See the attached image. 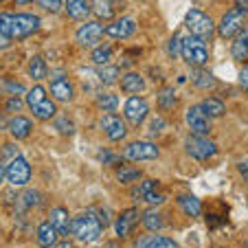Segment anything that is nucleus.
<instances>
[{
	"label": "nucleus",
	"instance_id": "1",
	"mask_svg": "<svg viewBox=\"0 0 248 248\" xmlns=\"http://www.w3.org/2000/svg\"><path fill=\"white\" fill-rule=\"evenodd\" d=\"M38 29H40V18L33 14H11V11L0 14V33H5L11 40L29 38Z\"/></svg>",
	"mask_w": 248,
	"mask_h": 248
},
{
	"label": "nucleus",
	"instance_id": "2",
	"mask_svg": "<svg viewBox=\"0 0 248 248\" xmlns=\"http://www.w3.org/2000/svg\"><path fill=\"white\" fill-rule=\"evenodd\" d=\"M101 231H103L101 222L97 220V216H94L90 209L84 211L81 216H77L75 220H70V233L84 244H90V242H94V239H99Z\"/></svg>",
	"mask_w": 248,
	"mask_h": 248
},
{
	"label": "nucleus",
	"instance_id": "3",
	"mask_svg": "<svg viewBox=\"0 0 248 248\" xmlns=\"http://www.w3.org/2000/svg\"><path fill=\"white\" fill-rule=\"evenodd\" d=\"M180 57H183L189 66H204L206 62H209V48H206V42L202 38H196V35H187V38H183V44H180Z\"/></svg>",
	"mask_w": 248,
	"mask_h": 248
},
{
	"label": "nucleus",
	"instance_id": "4",
	"mask_svg": "<svg viewBox=\"0 0 248 248\" xmlns=\"http://www.w3.org/2000/svg\"><path fill=\"white\" fill-rule=\"evenodd\" d=\"M185 27L191 35L196 38H202V40H209L216 31V22L211 18L209 14H204L202 9H189L187 16H185Z\"/></svg>",
	"mask_w": 248,
	"mask_h": 248
},
{
	"label": "nucleus",
	"instance_id": "5",
	"mask_svg": "<svg viewBox=\"0 0 248 248\" xmlns=\"http://www.w3.org/2000/svg\"><path fill=\"white\" fill-rule=\"evenodd\" d=\"M185 150L191 158L196 160H209L217 154V145L209 139L206 134H189L187 140H185Z\"/></svg>",
	"mask_w": 248,
	"mask_h": 248
},
{
	"label": "nucleus",
	"instance_id": "6",
	"mask_svg": "<svg viewBox=\"0 0 248 248\" xmlns=\"http://www.w3.org/2000/svg\"><path fill=\"white\" fill-rule=\"evenodd\" d=\"M160 156V150L152 140H134L123 150V158L132 160V163H143V160H154Z\"/></svg>",
	"mask_w": 248,
	"mask_h": 248
},
{
	"label": "nucleus",
	"instance_id": "7",
	"mask_svg": "<svg viewBox=\"0 0 248 248\" xmlns=\"http://www.w3.org/2000/svg\"><path fill=\"white\" fill-rule=\"evenodd\" d=\"M123 114H125L127 123H132V125L139 127L140 123L147 119V114H150V103H147L145 99L134 97V94H132V97L123 103Z\"/></svg>",
	"mask_w": 248,
	"mask_h": 248
},
{
	"label": "nucleus",
	"instance_id": "8",
	"mask_svg": "<svg viewBox=\"0 0 248 248\" xmlns=\"http://www.w3.org/2000/svg\"><path fill=\"white\" fill-rule=\"evenodd\" d=\"M7 180L14 187H24L31 180V165L27 163L24 156H16L9 165H7Z\"/></svg>",
	"mask_w": 248,
	"mask_h": 248
},
{
	"label": "nucleus",
	"instance_id": "9",
	"mask_svg": "<svg viewBox=\"0 0 248 248\" xmlns=\"http://www.w3.org/2000/svg\"><path fill=\"white\" fill-rule=\"evenodd\" d=\"M242 27H244V11H239L237 7H235V9L226 11L224 18L220 20L217 33H220V38H224V40H233Z\"/></svg>",
	"mask_w": 248,
	"mask_h": 248
},
{
	"label": "nucleus",
	"instance_id": "10",
	"mask_svg": "<svg viewBox=\"0 0 248 248\" xmlns=\"http://www.w3.org/2000/svg\"><path fill=\"white\" fill-rule=\"evenodd\" d=\"M136 33V20L132 16H123L117 22H112L110 27L103 29V35H108L112 40H127Z\"/></svg>",
	"mask_w": 248,
	"mask_h": 248
},
{
	"label": "nucleus",
	"instance_id": "11",
	"mask_svg": "<svg viewBox=\"0 0 248 248\" xmlns=\"http://www.w3.org/2000/svg\"><path fill=\"white\" fill-rule=\"evenodd\" d=\"M103 38V24L101 22H84L79 29H77V42L81 46H97Z\"/></svg>",
	"mask_w": 248,
	"mask_h": 248
},
{
	"label": "nucleus",
	"instance_id": "12",
	"mask_svg": "<svg viewBox=\"0 0 248 248\" xmlns=\"http://www.w3.org/2000/svg\"><path fill=\"white\" fill-rule=\"evenodd\" d=\"M101 127H103V132H106V136H108V140H112V143L123 140L127 134V127H125V123H123V119L117 117L114 112H108L101 119Z\"/></svg>",
	"mask_w": 248,
	"mask_h": 248
},
{
	"label": "nucleus",
	"instance_id": "13",
	"mask_svg": "<svg viewBox=\"0 0 248 248\" xmlns=\"http://www.w3.org/2000/svg\"><path fill=\"white\" fill-rule=\"evenodd\" d=\"M187 125L193 134H209L211 132V119L202 110V106H191L187 110Z\"/></svg>",
	"mask_w": 248,
	"mask_h": 248
},
{
	"label": "nucleus",
	"instance_id": "14",
	"mask_svg": "<svg viewBox=\"0 0 248 248\" xmlns=\"http://www.w3.org/2000/svg\"><path fill=\"white\" fill-rule=\"evenodd\" d=\"M139 222H140V213L136 209L123 211L121 216L117 217V222H114V233H117L119 237H127V235L136 229V224H139Z\"/></svg>",
	"mask_w": 248,
	"mask_h": 248
},
{
	"label": "nucleus",
	"instance_id": "15",
	"mask_svg": "<svg viewBox=\"0 0 248 248\" xmlns=\"http://www.w3.org/2000/svg\"><path fill=\"white\" fill-rule=\"evenodd\" d=\"M134 198H143V200H145L147 204H152V206L163 204L165 202V196L158 191V185H156L154 180H143L140 187L134 191Z\"/></svg>",
	"mask_w": 248,
	"mask_h": 248
},
{
	"label": "nucleus",
	"instance_id": "16",
	"mask_svg": "<svg viewBox=\"0 0 248 248\" xmlns=\"http://www.w3.org/2000/svg\"><path fill=\"white\" fill-rule=\"evenodd\" d=\"M231 53H233V60L244 64L248 60V24L239 29V33L233 38V46H231Z\"/></svg>",
	"mask_w": 248,
	"mask_h": 248
},
{
	"label": "nucleus",
	"instance_id": "17",
	"mask_svg": "<svg viewBox=\"0 0 248 248\" xmlns=\"http://www.w3.org/2000/svg\"><path fill=\"white\" fill-rule=\"evenodd\" d=\"M64 7H66L68 18L70 20H77V22L88 20V16L93 14V9H90V5H88V0H64Z\"/></svg>",
	"mask_w": 248,
	"mask_h": 248
},
{
	"label": "nucleus",
	"instance_id": "18",
	"mask_svg": "<svg viewBox=\"0 0 248 248\" xmlns=\"http://www.w3.org/2000/svg\"><path fill=\"white\" fill-rule=\"evenodd\" d=\"M48 222L55 226V231L60 233V237H68L70 235V217H68V211L66 209L55 206V209L48 213Z\"/></svg>",
	"mask_w": 248,
	"mask_h": 248
},
{
	"label": "nucleus",
	"instance_id": "19",
	"mask_svg": "<svg viewBox=\"0 0 248 248\" xmlns=\"http://www.w3.org/2000/svg\"><path fill=\"white\" fill-rule=\"evenodd\" d=\"M48 90H51L53 99H57V101H70L73 99V84H70V79H66V77H60V79H51V86H48Z\"/></svg>",
	"mask_w": 248,
	"mask_h": 248
},
{
	"label": "nucleus",
	"instance_id": "20",
	"mask_svg": "<svg viewBox=\"0 0 248 248\" xmlns=\"http://www.w3.org/2000/svg\"><path fill=\"white\" fill-rule=\"evenodd\" d=\"M136 246H140V248H176L178 244L173 242L171 237H163V235H158V233H152V235H145V237L136 239Z\"/></svg>",
	"mask_w": 248,
	"mask_h": 248
},
{
	"label": "nucleus",
	"instance_id": "21",
	"mask_svg": "<svg viewBox=\"0 0 248 248\" xmlns=\"http://www.w3.org/2000/svg\"><path fill=\"white\" fill-rule=\"evenodd\" d=\"M31 130H33V123H31V119H27V117H14L9 121V132H11V136L14 139H18V140H24L29 134H31Z\"/></svg>",
	"mask_w": 248,
	"mask_h": 248
},
{
	"label": "nucleus",
	"instance_id": "22",
	"mask_svg": "<svg viewBox=\"0 0 248 248\" xmlns=\"http://www.w3.org/2000/svg\"><path fill=\"white\" fill-rule=\"evenodd\" d=\"M178 204H180V209H183L189 217H198L202 213V202L198 200L193 193H180V196H178Z\"/></svg>",
	"mask_w": 248,
	"mask_h": 248
},
{
	"label": "nucleus",
	"instance_id": "23",
	"mask_svg": "<svg viewBox=\"0 0 248 248\" xmlns=\"http://www.w3.org/2000/svg\"><path fill=\"white\" fill-rule=\"evenodd\" d=\"M143 226H145L150 233H158L160 229L165 226V220H163V213H160L156 206H152V209H147L145 213H143Z\"/></svg>",
	"mask_w": 248,
	"mask_h": 248
},
{
	"label": "nucleus",
	"instance_id": "24",
	"mask_svg": "<svg viewBox=\"0 0 248 248\" xmlns=\"http://www.w3.org/2000/svg\"><path fill=\"white\" fill-rule=\"evenodd\" d=\"M121 88L130 94L143 93V90H145V79H143L139 73H125L123 79H121Z\"/></svg>",
	"mask_w": 248,
	"mask_h": 248
},
{
	"label": "nucleus",
	"instance_id": "25",
	"mask_svg": "<svg viewBox=\"0 0 248 248\" xmlns=\"http://www.w3.org/2000/svg\"><path fill=\"white\" fill-rule=\"evenodd\" d=\"M57 239H60V233L55 231V226H53L51 222H42V224L38 226V242L42 244V246H55Z\"/></svg>",
	"mask_w": 248,
	"mask_h": 248
},
{
	"label": "nucleus",
	"instance_id": "26",
	"mask_svg": "<svg viewBox=\"0 0 248 248\" xmlns=\"http://www.w3.org/2000/svg\"><path fill=\"white\" fill-rule=\"evenodd\" d=\"M200 106H202V110L206 112V117H209V119L222 117V114L226 112L224 101H222V99H217V97H209V99H204V101H202Z\"/></svg>",
	"mask_w": 248,
	"mask_h": 248
},
{
	"label": "nucleus",
	"instance_id": "27",
	"mask_svg": "<svg viewBox=\"0 0 248 248\" xmlns=\"http://www.w3.org/2000/svg\"><path fill=\"white\" fill-rule=\"evenodd\" d=\"M57 112V106L53 101H48V99H44L42 103H38L35 108H31V114L35 119H40V121H48V119H53Z\"/></svg>",
	"mask_w": 248,
	"mask_h": 248
},
{
	"label": "nucleus",
	"instance_id": "28",
	"mask_svg": "<svg viewBox=\"0 0 248 248\" xmlns=\"http://www.w3.org/2000/svg\"><path fill=\"white\" fill-rule=\"evenodd\" d=\"M29 75H31L33 81H42L44 77L48 75V68H46V64H44L42 55H35L31 62H29Z\"/></svg>",
	"mask_w": 248,
	"mask_h": 248
},
{
	"label": "nucleus",
	"instance_id": "29",
	"mask_svg": "<svg viewBox=\"0 0 248 248\" xmlns=\"http://www.w3.org/2000/svg\"><path fill=\"white\" fill-rule=\"evenodd\" d=\"M90 9H93V14L97 16L99 20H110L114 16V9H112V2H110V0H93V2H90Z\"/></svg>",
	"mask_w": 248,
	"mask_h": 248
},
{
	"label": "nucleus",
	"instance_id": "30",
	"mask_svg": "<svg viewBox=\"0 0 248 248\" xmlns=\"http://www.w3.org/2000/svg\"><path fill=\"white\" fill-rule=\"evenodd\" d=\"M97 106H99V110H103V112H117L119 97L112 93H103L97 97Z\"/></svg>",
	"mask_w": 248,
	"mask_h": 248
},
{
	"label": "nucleus",
	"instance_id": "31",
	"mask_svg": "<svg viewBox=\"0 0 248 248\" xmlns=\"http://www.w3.org/2000/svg\"><path fill=\"white\" fill-rule=\"evenodd\" d=\"M140 176H143V171H140V169H136V167H127V165L119 167V171H117V180H119V183H123V185L134 183V180H139Z\"/></svg>",
	"mask_w": 248,
	"mask_h": 248
},
{
	"label": "nucleus",
	"instance_id": "32",
	"mask_svg": "<svg viewBox=\"0 0 248 248\" xmlns=\"http://www.w3.org/2000/svg\"><path fill=\"white\" fill-rule=\"evenodd\" d=\"M40 200H42V196H40V191H35V189H29V191H24L22 196H20V213H22L24 209H31V206H38Z\"/></svg>",
	"mask_w": 248,
	"mask_h": 248
},
{
	"label": "nucleus",
	"instance_id": "33",
	"mask_svg": "<svg viewBox=\"0 0 248 248\" xmlns=\"http://www.w3.org/2000/svg\"><path fill=\"white\" fill-rule=\"evenodd\" d=\"M97 75H99V79H101L103 84L110 86V84H114V81L119 79V68L117 66H110V64H103L101 68L97 70Z\"/></svg>",
	"mask_w": 248,
	"mask_h": 248
},
{
	"label": "nucleus",
	"instance_id": "34",
	"mask_svg": "<svg viewBox=\"0 0 248 248\" xmlns=\"http://www.w3.org/2000/svg\"><path fill=\"white\" fill-rule=\"evenodd\" d=\"M176 101H178V97H176V90L173 88H163L158 93V106L163 110H171L176 106Z\"/></svg>",
	"mask_w": 248,
	"mask_h": 248
},
{
	"label": "nucleus",
	"instance_id": "35",
	"mask_svg": "<svg viewBox=\"0 0 248 248\" xmlns=\"http://www.w3.org/2000/svg\"><path fill=\"white\" fill-rule=\"evenodd\" d=\"M44 99H46V90H44L40 84H35V86H33V88L27 93V106H29V110L35 108L38 103H42Z\"/></svg>",
	"mask_w": 248,
	"mask_h": 248
},
{
	"label": "nucleus",
	"instance_id": "36",
	"mask_svg": "<svg viewBox=\"0 0 248 248\" xmlns=\"http://www.w3.org/2000/svg\"><path fill=\"white\" fill-rule=\"evenodd\" d=\"M110 57H112V48L103 44V46L94 48L93 55H90V60H93L97 66H103V64H108V62H110Z\"/></svg>",
	"mask_w": 248,
	"mask_h": 248
},
{
	"label": "nucleus",
	"instance_id": "37",
	"mask_svg": "<svg viewBox=\"0 0 248 248\" xmlns=\"http://www.w3.org/2000/svg\"><path fill=\"white\" fill-rule=\"evenodd\" d=\"M0 90H5V93L9 94H16V97H20V94H24V86L20 84V81H14V79H0Z\"/></svg>",
	"mask_w": 248,
	"mask_h": 248
},
{
	"label": "nucleus",
	"instance_id": "38",
	"mask_svg": "<svg viewBox=\"0 0 248 248\" xmlns=\"http://www.w3.org/2000/svg\"><path fill=\"white\" fill-rule=\"evenodd\" d=\"M55 127H57V132L64 134V136L75 134V125H73V121H70L68 117H57L55 119Z\"/></svg>",
	"mask_w": 248,
	"mask_h": 248
},
{
	"label": "nucleus",
	"instance_id": "39",
	"mask_svg": "<svg viewBox=\"0 0 248 248\" xmlns=\"http://www.w3.org/2000/svg\"><path fill=\"white\" fill-rule=\"evenodd\" d=\"M35 5L40 9L48 11V14H57L62 9V5H64V0H35Z\"/></svg>",
	"mask_w": 248,
	"mask_h": 248
},
{
	"label": "nucleus",
	"instance_id": "40",
	"mask_svg": "<svg viewBox=\"0 0 248 248\" xmlns=\"http://www.w3.org/2000/svg\"><path fill=\"white\" fill-rule=\"evenodd\" d=\"M193 81H196L198 88H211V84H213V77L206 73V70H196V75H193Z\"/></svg>",
	"mask_w": 248,
	"mask_h": 248
},
{
	"label": "nucleus",
	"instance_id": "41",
	"mask_svg": "<svg viewBox=\"0 0 248 248\" xmlns=\"http://www.w3.org/2000/svg\"><path fill=\"white\" fill-rule=\"evenodd\" d=\"M180 44H183V38L180 35H173L171 40H169V55L171 57H178L180 55Z\"/></svg>",
	"mask_w": 248,
	"mask_h": 248
},
{
	"label": "nucleus",
	"instance_id": "42",
	"mask_svg": "<svg viewBox=\"0 0 248 248\" xmlns=\"http://www.w3.org/2000/svg\"><path fill=\"white\" fill-rule=\"evenodd\" d=\"M5 110L7 112H20V110H22V101H20V97L11 94L9 101H7V106H5Z\"/></svg>",
	"mask_w": 248,
	"mask_h": 248
},
{
	"label": "nucleus",
	"instance_id": "43",
	"mask_svg": "<svg viewBox=\"0 0 248 248\" xmlns=\"http://www.w3.org/2000/svg\"><path fill=\"white\" fill-rule=\"evenodd\" d=\"M16 156H18V152H16L14 145H5V147H2V152H0V160H2V163H7V160L11 163Z\"/></svg>",
	"mask_w": 248,
	"mask_h": 248
},
{
	"label": "nucleus",
	"instance_id": "44",
	"mask_svg": "<svg viewBox=\"0 0 248 248\" xmlns=\"http://www.w3.org/2000/svg\"><path fill=\"white\" fill-rule=\"evenodd\" d=\"M90 211H93L94 216H97V220L101 222V226H108L110 224V213L106 209H97V206H93Z\"/></svg>",
	"mask_w": 248,
	"mask_h": 248
},
{
	"label": "nucleus",
	"instance_id": "45",
	"mask_svg": "<svg viewBox=\"0 0 248 248\" xmlns=\"http://www.w3.org/2000/svg\"><path fill=\"white\" fill-rule=\"evenodd\" d=\"M99 158H101V163H106V165H112L114 160L119 158L117 154H112V152H99Z\"/></svg>",
	"mask_w": 248,
	"mask_h": 248
},
{
	"label": "nucleus",
	"instance_id": "46",
	"mask_svg": "<svg viewBox=\"0 0 248 248\" xmlns=\"http://www.w3.org/2000/svg\"><path fill=\"white\" fill-rule=\"evenodd\" d=\"M239 86H242V88L248 93V64L244 66L242 73H239Z\"/></svg>",
	"mask_w": 248,
	"mask_h": 248
},
{
	"label": "nucleus",
	"instance_id": "47",
	"mask_svg": "<svg viewBox=\"0 0 248 248\" xmlns=\"http://www.w3.org/2000/svg\"><path fill=\"white\" fill-rule=\"evenodd\" d=\"M11 44V38H7L5 33H0V48H7Z\"/></svg>",
	"mask_w": 248,
	"mask_h": 248
},
{
	"label": "nucleus",
	"instance_id": "48",
	"mask_svg": "<svg viewBox=\"0 0 248 248\" xmlns=\"http://www.w3.org/2000/svg\"><path fill=\"white\" fill-rule=\"evenodd\" d=\"M235 2H237V9L246 14V11H248V0H235Z\"/></svg>",
	"mask_w": 248,
	"mask_h": 248
},
{
	"label": "nucleus",
	"instance_id": "49",
	"mask_svg": "<svg viewBox=\"0 0 248 248\" xmlns=\"http://www.w3.org/2000/svg\"><path fill=\"white\" fill-rule=\"evenodd\" d=\"M5 178H7V167H5V163L0 160V183H2Z\"/></svg>",
	"mask_w": 248,
	"mask_h": 248
},
{
	"label": "nucleus",
	"instance_id": "50",
	"mask_svg": "<svg viewBox=\"0 0 248 248\" xmlns=\"http://www.w3.org/2000/svg\"><path fill=\"white\" fill-rule=\"evenodd\" d=\"M18 7H24V5H31V2H35V0H14Z\"/></svg>",
	"mask_w": 248,
	"mask_h": 248
},
{
	"label": "nucleus",
	"instance_id": "51",
	"mask_svg": "<svg viewBox=\"0 0 248 248\" xmlns=\"http://www.w3.org/2000/svg\"><path fill=\"white\" fill-rule=\"evenodd\" d=\"M5 127H9V123H5V119L0 117V130H5Z\"/></svg>",
	"mask_w": 248,
	"mask_h": 248
},
{
	"label": "nucleus",
	"instance_id": "52",
	"mask_svg": "<svg viewBox=\"0 0 248 248\" xmlns=\"http://www.w3.org/2000/svg\"><path fill=\"white\" fill-rule=\"evenodd\" d=\"M110 2H112V5H119V2H123V0H110Z\"/></svg>",
	"mask_w": 248,
	"mask_h": 248
},
{
	"label": "nucleus",
	"instance_id": "53",
	"mask_svg": "<svg viewBox=\"0 0 248 248\" xmlns=\"http://www.w3.org/2000/svg\"><path fill=\"white\" fill-rule=\"evenodd\" d=\"M0 2H5V0H0Z\"/></svg>",
	"mask_w": 248,
	"mask_h": 248
}]
</instances>
